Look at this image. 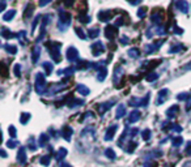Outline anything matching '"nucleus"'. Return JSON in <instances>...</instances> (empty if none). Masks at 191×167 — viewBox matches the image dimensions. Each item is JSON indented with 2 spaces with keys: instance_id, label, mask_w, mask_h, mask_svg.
I'll list each match as a JSON object with an SVG mask.
<instances>
[{
  "instance_id": "obj_17",
  "label": "nucleus",
  "mask_w": 191,
  "mask_h": 167,
  "mask_svg": "<svg viewBox=\"0 0 191 167\" xmlns=\"http://www.w3.org/2000/svg\"><path fill=\"white\" fill-rule=\"evenodd\" d=\"M67 149L66 148H59V150L56 152V154H55V159L58 161V162H60L62 159H64V157L67 155Z\"/></svg>"
},
{
  "instance_id": "obj_15",
  "label": "nucleus",
  "mask_w": 191,
  "mask_h": 167,
  "mask_svg": "<svg viewBox=\"0 0 191 167\" xmlns=\"http://www.w3.org/2000/svg\"><path fill=\"white\" fill-rule=\"evenodd\" d=\"M111 16H113V12L110 11H102L98 13V19L102 21V22H106V21L111 20Z\"/></svg>"
},
{
  "instance_id": "obj_1",
  "label": "nucleus",
  "mask_w": 191,
  "mask_h": 167,
  "mask_svg": "<svg viewBox=\"0 0 191 167\" xmlns=\"http://www.w3.org/2000/svg\"><path fill=\"white\" fill-rule=\"evenodd\" d=\"M47 47H50V55L51 58H53V60L55 61V63H59L60 61V52H59V48H60V43L58 42H50V43H46Z\"/></svg>"
},
{
  "instance_id": "obj_10",
  "label": "nucleus",
  "mask_w": 191,
  "mask_h": 167,
  "mask_svg": "<svg viewBox=\"0 0 191 167\" xmlns=\"http://www.w3.org/2000/svg\"><path fill=\"white\" fill-rule=\"evenodd\" d=\"M67 59L68 61H76L79 59V52L75 47H69L68 51H67Z\"/></svg>"
},
{
  "instance_id": "obj_11",
  "label": "nucleus",
  "mask_w": 191,
  "mask_h": 167,
  "mask_svg": "<svg viewBox=\"0 0 191 167\" xmlns=\"http://www.w3.org/2000/svg\"><path fill=\"white\" fill-rule=\"evenodd\" d=\"M116 28L115 26H107V28L105 29V37L109 39V41H113V39L115 38V36H116Z\"/></svg>"
},
{
  "instance_id": "obj_46",
  "label": "nucleus",
  "mask_w": 191,
  "mask_h": 167,
  "mask_svg": "<svg viewBox=\"0 0 191 167\" xmlns=\"http://www.w3.org/2000/svg\"><path fill=\"white\" fill-rule=\"evenodd\" d=\"M20 69H21V65H20V64H16V65H15V74H16L17 77H20V76H21Z\"/></svg>"
},
{
  "instance_id": "obj_23",
  "label": "nucleus",
  "mask_w": 191,
  "mask_h": 167,
  "mask_svg": "<svg viewBox=\"0 0 191 167\" xmlns=\"http://www.w3.org/2000/svg\"><path fill=\"white\" fill-rule=\"evenodd\" d=\"M30 118H32V115H30L29 112H23L20 115V123H21V124H24V125L28 124V121L30 120Z\"/></svg>"
},
{
  "instance_id": "obj_57",
  "label": "nucleus",
  "mask_w": 191,
  "mask_h": 167,
  "mask_svg": "<svg viewBox=\"0 0 191 167\" xmlns=\"http://www.w3.org/2000/svg\"><path fill=\"white\" fill-rule=\"evenodd\" d=\"M144 167H156L155 163H152V162H148V163H145Z\"/></svg>"
},
{
  "instance_id": "obj_3",
  "label": "nucleus",
  "mask_w": 191,
  "mask_h": 167,
  "mask_svg": "<svg viewBox=\"0 0 191 167\" xmlns=\"http://www.w3.org/2000/svg\"><path fill=\"white\" fill-rule=\"evenodd\" d=\"M45 87H46L45 76H43L42 73H37V76H36V91L38 94H43L45 93Z\"/></svg>"
},
{
  "instance_id": "obj_26",
  "label": "nucleus",
  "mask_w": 191,
  "mask_h": 167,
  "mask_svg": "<svg viewBox=\"0 0 191 167\" xmlns=\"http://www.w3.org/2000/svg\"><path fill=\"white\" fill-rule=\"evenodd\" d=\"M42 68L45 69L46 74H51V72H53V64L49 63V61H45V63H42Z\"/></svg>"
},
{
  "instance_id": "obj_41",
  "label": "nucleus",
  "mask_w": 191,
  "mask_h": 167,
  "mask_svg": "<svg viewBox=\"0 0 191 167\" xmlns=\"http://www.w3.org/2000/svg\"><path fill=\"white\" fill-rule=\"evenodd\" d=\"M5 145H7V148H9V149H15L19 144H17V141H15V140H9V141H7Z\"/></svg>"
},
{
  "instance_id": "obj_21",
  "label": "nucleus",
  "mask_w": 191,
  "mask_h": 167,
  "mask_svg": "<svg viewBox=\"0 0 191 167\" xmlns=\"http://www.w3.org/2000/svg\"><path fill=\"white\" fill-rule=\"evenodd\" d=\"M34 12V5L32 3H29L28 5H26V8H25V12H24V17L25 19H29L30 16H32V13Z\"/></svg>"
},
{
  "instance_id": "obj_16",
  "label": "nucleus",
  "mask_w": 191,
  "mask_h": 167,
  "mask_svg": "<svg viewBox=\"0 0 191 167\" xmlns=\"http://www.w3.org/2000/svg\"><path fill=\"white\" fill-rule=\"evenodd\" d=\"M113 104H114V102H113V101H110V102L101 103V104L98 106V111H99V114H101V115H103V114H105L106 111H109L110 107L113 106Z\"/></svg>"
},
{
  "instance_id": "obj_35",
  "label": "nucleus",
  "mask_w": 191,
  "mask_h": 167,
  "mask_svg": "<svg viewBox=\"0 0 191 167\" xmlns=\"http://www.w3.org/2000/svg\"><path fill=\"white\" fill-rule=\"evenodd\" d=\"M122 68L120 67H118L116 68V72H114V82H118L119 81V78H120V76H122Z\"/></svg>"
},
{
  "instance_id": "obj_32",
  "label": "nucleus",
  "mask_w": 191,
  "mask_h": 167,
  "mask_svg": "<svg viewBox=\"0 0 191 167\" xmlns=\"http://www.w3.org/2000/svg\"><path fill=\"white\" fill-rule=\"evenodd\" d=\"M147 81L148 82H152V81H155V80H157L158 78V74L156 73V72H149L148 74H147Z\"/></svg>"
},
{
  "instance_id": "obj_47",
  "label": "nucleus",
  "mask_w": 191,
  "mask_h": 167,
  "mask_svg": "<svg viewBox=\"0 0 191 167\" xmlns=\"http://www.w3.org/2000/svg\"><path fill=\"white\" fill-rule=\"evenodd\" d=\"M186 110H187V111H190V110H191V93L189 95V99L186 101Z\"/></svg>"
},
{
  "instance_id": "obj_28",
  "label": "nucleus",
  "mask_w": 191,
  "mask_h": 167,
  "mask_svg": "<svg viewBox=\"0 0 191 167\" xmlns=\"http://www.w3.org/2000/svg\"><path fill=\"white\" fill-rule=\"evenodd\" d=\"M40 47H36L34 50L32 51V60H33V63H37L38 61V58H40Z\"/></svg>"
},
{
  "instance_id": "obj_50",
  "label": "nucleus",
  "mask_w": 191,
  "mask_h": 167,
  "mask_svg": "<svg viewBox=\"0 0 191 167\" xmlns=\"http://www.w3.org/2000/svg\"><path fill=\"white\" fill-rule=\"evenodd\" d=\"M50 2H53V0H40V5L41 7H45L46 4H49Z\"/></svg>"
},
{
  "instance_id": "obj_20",
  "label": "nucleus",
  "mask_w": 191,
  "mask_h": 167,
  "mask_svg": "<svg viewBox=\"0 0 191 167\" xmlns=\"http://www.w3.org/2000/svg\"><path fill=\"white\" fill-rule=\"evenodd\" d=\"M124 115H126V106H124V104H119L118 108H116L115 118H116V119H122Z\"/></svg>"
},
{
  "instance_id": "obj_60",
  "label": "nucleus",
  "mask_w": 191,
  "mask_h": 167,
  "mask_svg": "<svg viewBox=\"0 0 191 167\" xmlns=\"http://www.w3.org/2000/svg\"><path fill=\"white\" fill-rule=\"evenodd\" d=\"M0 153H2V157H3V158H7V153H5V150H2Z\"/></svg>"
},
{
  "instance_id": "obj_29",
  "label": "nucleus",
  "mask_w": 191,
  "mask_h": 167,
  "mask_svg": "<svg viewBox=\"0 0 191 167\" xmlns=\"http://www.w3.org/2000/svg\"><path fill=\"white\" fill-rule=\"evenodd\" d=\"M15 15H16V11H15V9L8 11V12L5 13V15L3 16V20H4V21H11V20L15 17Z\"/></svg>"
},
{
  "instance_id": "obj_45",
  "label": "nucleus",
  "mask_w": 191,
  "mask_h": 167,
  "mask_svg": "<svg viewBox=\"0 0 191 167\" xmlns=\"http://www.w3.org/2000/svg\"><path fill=\"white\" fill-rule=\"evenodd\" d=\"M181 48H183V46L182 45H177V46H174V47H172L170 50H169V52H170V54H173V52H178L181 50Z\"/></svg>"
},
{
  "instance_id": "obj_6",
  "label": "nucleus",
  "mask_w": 191,
  "mask_h": 167,
  "mask_svg": "<svg viewBox=\"0 0 191 167\" xmlns=\"http://www.w3.org/2000/svg\"><path fill=\"white\" fill-rule=\"evenodd\" d=\"M116 129H118V125H116V124L110 125L109 128L106 129V132H105V136H103V140H105V141H111V140L114 138V135H115Z\"/></svg>"
},
{
  "instance_id": "obj_33",
  "label": "nucleus",
  "mask_w": 191,
  "mask_h": 167,
  "mask_svg": "<svg viewBox=\"0 0 191 167\" xmlns=\"http://www.w3.org/2000/svg\"><path fill=\"white\" fill-rule=\"evenodd\" d=\"M105 155L109 158V159H115V157H116V154H115V152L113 150V149H106L105 150Z\"/></svg>"
},
{
  "instance_id": "obj_52",
  "label": "nucleus",
  "mask_w": 191,
  "mask_h": 167,
  "mask_svg": "<svg viewBox=\"0 0 191 167\" xmlns=\"http://www.w3.org/2000/svg\"><path fill=\"white\" fill-rule=\"evenodd\" d=\"M63 2H64V5L66 7H71L73 4V0H63Z\"/></svg>"
},
{
  "instance_id": "obj_18",
  "label": "nucleus",
  "mask_w": 191,
  "mask_h": 167,
  "mask_svg": "<svg viewBox=\"0 0 191 167\" xmlns=\"http://www.w3.org/2000/svg\"><path fill=\"white\" fill-rule=\"evenodd\" d=\"M49 140H50L49 135H46V133H42V135L40 136V138H38V145H40L41 148H45L46 145L49 144Z\"/></svg>"
},
{
  "instance_id": "obj_22",
  "label": "nucleus",
  "mask_w": 191,
  "mask_h": 167,
  "mask_svg": "<svg viewBox=\"0 0 191 167\" xmlns=\"http://www.w3.org/2000/svg\"><path fill=\"white\" fill-rule=\"evenodd\" d=\"M76 90H77V93H80L81 95H88V94L90 93L88 87H86L85 85H82V84H80V85H77Z\"/></svg>"
},
{
  "instance_id": "obj_9",
  "label": "nucleus",
  "mask_w": 191,
  "mask_h": 167,
  "mask_svg": "<svg viewBox=\"0 0 191 167\" xmlns=\"http://www.w3.org/2000/svg\"><path fill=\"white\" fill-rule=\"evenodd\" d=\"M73 135V129L69 125H64L62 128V137L66 141H71V136Z\"/></svg>"
},
{
  "instance_id": "obj_25",
  "label": "nucleus",
  "mask_w": 191,
  "mask_h": 167,
  "mask_svg": "<svg viewBox=\"0 0 191 167\" xmlns=\"http://www.w3.org/2000/svg\"><path fill=\"white\" fill-rule=\"evenodd\" d=\"M84 104V101H81V99H71V101H68V107H77V106H82Z\"/></svg>"
},
{
  "instance_id": "obj_31",
  "label": "nucleus",
  "mask_w": 191,
  "mask_h": 167,
  "mask_svg": "<svg viewBox=\"0 0 191 167\" xmlns=\"http://www.w3.org/2000/svg\"><path fill=\"white\" fill-rule=\"evenodd\" d=\"M50 161H51V157L50 155H42L41 159H40V163L42 166H49L50 165Z\"/></svg>"
},
{
  "instance_id": "obj_56",
  "label": "nucleus",
  "mask_w": 191,
  "mask_h": 167,
  "mask_svg": "<svg viewBox=\"0 0 191 167\" xmlns=\"http://www.w3.org/2000/svg\"><path fill=\"white\" fill-rule=\"evenodd\" d=\"M174 33H175V34H182V29H181V28H177V26H175Z\"/></svg>"
},
{
  "instance_id": "obj_55",
  "label": "nucleus",
  "mask_w": 191,
  "mask_h": 167,
  "mask_svg": "<svg viewBox=\"0 0 191 167\" xmlns=\"http://www.w3.org/2000/svg\"><path fill=\"white\" fill-rule=\"evenodd\" d=\"M128 43V38L127 37H122V45H127Z\"/></svg>"
},
{
  "instance_id": "obj_36",
  "label": "nucleus",
  "mask_w": 191,
  "mask_h": 167,
  "mask_svg": "<svg viewBox=\"0 0 191 167\" xmlns=\"http://www.w3.org/2000/svg\"><path fill=\"white\" fill-rule=\"evenodd\" d=\"M128 56H131V58H134V59L137 58V56H139V50H137V48H131V50L128 51Z\"/></svg>"
},
{
  "instance_id": "obj_48",
  "label": "nucleus",
  "mask_w": 191,
  "mask_h": 167,
  "mask_svg": "<svg viewBox=\"0 0 191 167\" xmlns=\"http://www.w3.org/2000/svg\"><path fill=\"white\" fill-rule=\"evenodd\" d=\"M79 19H80V21H81V22H84V24H88L89 21H90V19H89L88 16H80Z\"/></svg>"
},
{
  "instance_id": "obj_58",
  "label": "nucleus",
  "mask_w": 191,
  "mask_h": 167,
  "mask_svg": "<svg viewBox=\"0 0 191 167\" xmlns=\"http://www.w3.org/2000/svg\"><path fill=\"white\" fill-rule=\"evenodd\" d=\"M109 47H110V50H115V48H116V45H114V43H110V45H109Z\"/></svg>"
},
{
  "instance_id": "obj_51",
  "label": "nucleus",
  "mask_w": 191,
  "mask_h": 167,
  "mask_svg": "<svg viewBox=\"0 0 191 167\" xmlns=\"http://www.w3.org/2000/svg\"><path fill=\"white\" fill-rule=\"evenodd\" d=\"M186 153H187L189 155H191V141L187 142V148H186Z\"/></svg>"
},
{
  "instance_id": "obj_14",
  "label": "nucleus",
  "mask_w": 191,
  "mask_h": 167,
  "mask_svg": "<svg viewBox=\"0 0 191 167\" xmlns=\"http://www.w3.org/2000/svg\"><path fill=\"white\" fill-rule=\"evenodd\" d=\"M175 7L182 13H187L189 12V3L186 2V0H178V2L175 3Z\"/></svg>"
},
{
  "instance_id": "obj_2",
  "label": "nucleus",
  "mask_w": 191,
  "mask_h": 167,
  "mask_svg": "<svg viewBox=\"0 0 191 167\" xmlns=\"http://www.w3.org/2000/svg\"><path fill=\"white\" fill-rule=\"evenodd\" d=\"M149 98H151V94L149 93H147L144 97H143V98H135V97H134V98H131L128 101V104L130 106H148V102H149Z\"/></svg>"
},
{
  "instance_id": "obj_49",
  "label": "nucleus",
  "mask_w": 191,
  "mask_h": 167,
  "mask_svg": "<svg viewBox=\"0 0 191 167\" xmlns=\"http://www.w3.org/2000/svg\"><path fill=\"white\" fill-rule=\"evenodd\" d=\"M137 133H139V129L137 128H132L131 131H130V137H135Z\"/></svg>"
},
{
  "instance_id": "obj_4",
  "label": "nucleus",
  "mask_w": 191,
  "mask_h": 167,
  "mask_svg": "<svg viewBox=\"0 0 191 167\" xmlns=\"http://www.w3.org/2000/svg\"><path fill=\"white\" fill-rule=\"evenodd\" d=\"M71 24V15L69 13H66V12H63V13H60V17H59V28L60 29H66L67 26Z\"/></svg>"
},
{
  "instance_id": "obj_5",
  "label": "nucleus",
  "mask_w": 191,
  "mask_h": 167,
  "mask_svg": "<svg viewBox=\"0 0 191 167\" xmlns=\"http://www.w3.org/2000/svg\"><path fill=\"white\" fill-rule=\"evenodd\" d=\"M169 97V90L168 89H161L157 93V98H156V104H158V106H161V104L165 103V101L168 99Z\"/></svg>"
},
{
  "instance_id": "obj_43",
  "label": "nucleus",
  "mask_w": 191,
  "mask_h": 167,
  "mask_svg": "<svg viewBox=\"0 0 191 167\" xmlns=\"http://www.w3.org/2000/svg\"><path fill=\"white\" fill-rule=\"evenodd\" d=\"M5 48H7V50H8V52H9V54H16V52H17V48H16L15 46L7 45V46H5Z\"/></svg>"
},
{
  "instance_id": "obj_44",
  "label": "nucleus",
  "mask_w": 191,
  "mask_h": 167,
  "mask_svg": "<svg viewBox=\"0 0 191 167\" xmlns=\"http://www.w3.org/2000/svg\"><path fill=\"white\" fill-rule=\"evenodd\" d=\"M29 149H30L32 152H36V150H37V146H36V144H34V138H33V137H32V140L29 141Z\"/></svg>"
},
{
  "instance_id": "obj_27",
  "label": "nucleus",
  "mask_w": 191,
  "mask_h": 167,
  "mask_svg": "<svg viewBox=\"0 0 191 167\" xmlns=\"http://www.w3.org/2000/svg\"><path fill=\"white\" fill-rule=\"evenodd\" d=\"M137 142L136 141H130L128 142V145H127V148H126V152L127 153H134V150L137 148Z\"/></svg>"
},
{
  "instance_id": "obj_7",
  "label": "nucleus",
  "mask_w": 191,
  "mask_h": 167,
  "mask_svg": "<svg viewBox=\"0 0 191 167\" xmlns=\"http://www.w3.org/2000/svg\"><path fill=\"white\" fill-rule=\"evenodd\" d=\"M17 162L20 165H26V149L24 146H21L19 149V153H17Z\"/></svg>"
},
{
  "instance_id": "obj_24",
  "label": "nucleus",
  "mask_w": 191,
  "mask_h": 167,
  "mask_svg": "<svg viewBox=\"0 0 191 167\" xmlns=\"http://www.w3.org/2000/svg\"><path fill=\"white\" fill-rule=\"evenodd\" d=\"M182 142H183V138H182V136H175V137L172 138V145L174 148H179Z\"/></svg>"
},
{
  "instance_id": "obj_40",
  "label": "nucleus",
  "mask_w": 191,
  "mask_h": 167,
  "mask_svg": "<svg viewBox=\"0 0 191 167\" xmlns=\"http://www.w3.org/2000/svg\"><path fill=\"white\" fill-rule=\"evenodd\" d=\"M189 95H190V93L178 94V95H177V99H178V101H187V99H189Z\"/></svg>"
},
{
  "instance_id": "obj_13",
  "label": "nucleus",
  "mask_w": 191,
  "mask_h": 167,
  "mask_svg": "<svg viewBox=\"0 0 191 167\" xmlns=\"http://www.w3.org/2000/svg\"><path fill=\"white\" fill-rule=\"evenodd\" d=\"M140 116H141V112L139 111V110H134V111H131L128 115V123L130 124H131V123H136L139 119H140Z\"/></svg>"
},
{
  "instance_id": "obj_42",
  "label": "nucleus",
  "mask_w": 191,
  "mask_h": 167,
  "mask_svg": "<svg viewBox=\"0 0 191 167\" xmlns=\"http://www.w3.org/2000/svg\"><path fill=\"white\" fill-rule=\"evenodd\" d=\"M98 34H99L98 29H90V30H89V37H90V38H96V37H98Z\"/></svg>"
},
{
  "instance_id": "obj_38",
  "label": "nucleus",
  "mask_w": 191,
  "mask_h": 167,
  "mask_svg": "<svg viewBox=\"0 0 191 167\" xmlns=\"http://www.w3.org/2000/svg\"><path fill=\"white\" fill-rule=\"evenodd\" d=\"M145 13H147V8H145V7L139 8V11H137V17H139V19H143V17L145 16Z\"/></svg>"
},
{
  "instance_id": "obj_8",
  "label": "nucleus",
  "mask_w": 191,
  "mask_h": 167,
  "mask_svg": "<svg viewBox=\"0 0 191 167\" xmlns=\"http://www.w3.org/2000/svg\"><path fill=\"white\" fill-rule=\"evenodd\" d=\"M92 50H93L92 52H93V55H94V56H99L103 51H105V47H103L102 42L97 41V42L94 43V45H92Z\"/></svg>"
},
{
  "instance_id": "obj_12",
  "label": "nucleus",
  "mask_w": 191,
  "mask_h": 167,
  "mask_svg": "<svg viewBox=\"0 0 191 167\" xmlns=\"http://www.w3.org/2000/svg\"><path fill=\"white\" fill-rule=\"evenodd\" d=\"M178 112H179V106H178V104H173L170 108L166 110V116H168V119H173V118H175Z\"/></svg>"
},
{
  "instance_id": "obj_39",
  "label": "nucleus",
  "mask_w": 191,
  "mask_h": 167,
  "mask_svg": "<svg viewBox=\"0 0 191 167\" xmlns=\"http://www.w3.org/2000/svg\"><path fill=\"white\" fill-rule=\"evenodd\" d=\"M8 132H9V135H11V137H12V138H16L17 131H16V128H15V125H11L9 128H8Z\"/></svg>"
},
{
  "instance_id": "obj_37",
  "label": "nucleus",
  "mask_w": 191,
  "mask_h": 167,
  "mask_svg": "<svg viewBox=\"0 0 191 167\" xmlns=\"http://www.w3.org/2000/svg\"><path fill=\"white\" fill-rule=\"evenodd\" d=\"M75 33H76L81 39H86V34L84 33V30H81L80 28H76V29H75Z\"/></svg>"
},
{
  "instance_id": "obj_53",
  "label": "nucleus",
  "mask_w": 191,
  "mask_h": 167,
  "mask_svg": "<svg viewBox=\"0 0 191 167\" xmlns=\"http://www.w3.org/2000/svg\"><path fill=\"white\" fill-rule=\"evenodd\" d=\"M130 4H132V5H136V4L139 3H141V0H128Z\"/></svg>"
},
{
  "instance_id": "obj_19",
  "label": "nucleus",
  "mask_w": 191,
  "mask_h": 167,
  "mask_svg": "<svg viewBox=\"0 0 191 167\" xmlns=\"http://www.w3.org/2000/svg\"><path fill=\"white\" fill-rule=\"evenodd\" d=\"M106 76H107V69L106 68L101 67V68L97 69V80L98 81H103L106 78Z\"/></svg>"
},
{
  "instance_id": "obj_34",
  "label": "nucleus",
  "mask_w": 191,
  "mask_h": 167,
  "mask_svg": "<svg viewBox=\"0 0 191 167\" xmlns=\"http://www.w3.org/2000/svg\"><path fill=\"white\" fill-rule=\"evenodd\" d=\"M2 36H3V38H5V39H9V38H12V37H13V34H12V33H11L8 29L3 28V29H2Z\"/></svg>"
},
{
  "instance_id": "obj_59",
  "label": "nucleus",
  "mask_w": 191,
  "mask_h": 167,
  "mask_svg": "<svg viewBox=\"0 0 191 167\" xmlns=\"http://www.w3.org/2000/svg\"><path fill=\"white\" fill-rule=\"evenodd\" d=\"M4 9H5V2L3 0V2H2V9H0V11H4Z\"/></svg>"
},
{
  "instance_id": "obj_30",
  "label": "nucleus",
  "mask_w": 191,
  "mask_h": 167,
  "mask_svg": "<svg viewBox=\"0 0 191 167\" xmlns=\"http://www.w3.org/2000/svg\"><path fill=\"white\" fill-rule=\"evenodd\" d=\"M152 132H151V129H144L141 132V137H143V140H144V141H149L151 140V137H152Z\"/></svg>"
},
{
  "instance_id": "obj_54",
  "label": "nucleus",
  "mask_w": 191,
  "mask_h": 167,
  "mask_svg": "<svg viewBox=\"0 0 191 167\" xmlns=\"http://www.w3.org/2000/svg\"><path fill=\"white\" fill-rule=\"evenodd\" d=\"M59 167H72L69 163H66V162H62V163L59 165Z\"/></svg>"
}]
</instances>
